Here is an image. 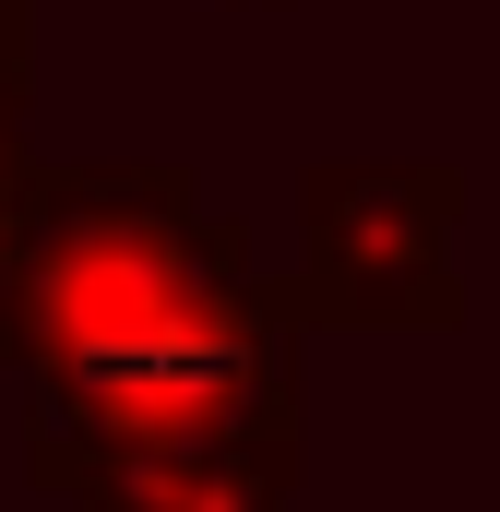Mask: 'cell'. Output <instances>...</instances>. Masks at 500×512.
I'll return each instance as SVG.
<instances>
[{"instance_id": "6", "label": "cell", "mask_w": 500, "mask_h": 512, "mask_svg": "<svg viewBox=\"0 0 500 512\" xmlns=\"http://www.w3.org/2000/svg\"><path fill=\"white\" fill-rule=\"evenodd\" d=\"M24 167H36V155H24V96H0V203L24 191Z\"/></svg>"}, {"instance_id": "2", "label": "cell", "mask_w": 500, "mask_h": 512, "mask_svg": "<svg viewBox=\"0 0 500 512\" xmlns=\"http://www.w3.org/2000/svg\"><path fill=\"white\" fill-rule=\"evenodd\" d=\"M465 179L429 155L393 167H310L298 179V322L334 334H453L465 322Z\"/></svg>"}, {"instance_id": "5", "label": "cell", "mask_w": 500, "mask_h": 512, "mask_svg": "<svg viewBox=\"0 0 500 512\" xmlns=\"http://www.w3.org/2000/svg\"><path fill=\"white\" fill-rule=\"evenodd\" d=\"M36 72V0H0V96H24Z\"/></svg>"}, {"instance_id": "7", "label": "cell", "mask_w": 500, "mask_h": 512, "mask_svg": "<svg viewBox=\"0 0 500 512\" xmlns=\"http://www.w3.org/2000/svg\"><path fill=\"white\" fill-rule=\"evenodd\" d=\"M227 12H298V0H227Z\"/></svg>"}, {"instance_id": "3", "label": "cell", "mask_w": 500, "mask_h": 512, "mask_svg": "<svg viewBox=\"0 0 500 512\" xmlns=\"http://www.w3.org/2000/svg\"><path fill=\"white\" fill-rule=\"evenodd\" d=\"M72 512H298V417L143 453V465H120V477H96Z\"/></svg>"}, {"instance_id": "1", "label": "cell", "mask_w": 500, "mask_h": 512, "mask_svg": "<svg viewBox=\"0 0 500 512\" xmlns=\"http://www.w3.org/2000/svg\"><path fill=\"white\" fill-rule=\"evenodd\" d=\"M298 298L191 167L24 179V477L84 501L143 453L298 417Z\"/></svg>"}, {"instance_id": "4", "label": "cell", "mask_w": 500, "mask_h": 512, "mask_svg": "<svg viewBox=\"0 0 500 512\" xmlns=\"http://www.w3.org/2000/svg\"><path fill=\"white\" fill-rule=\"evenodd\" d=\"M0 370H24V191L0 203Z\"/></svg>"}]
</instances>
